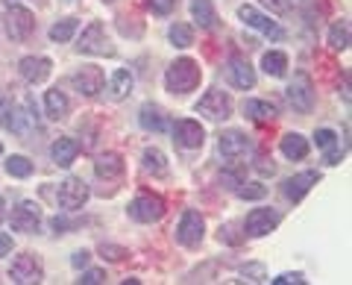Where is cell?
<instances>
[{"mask_svg": "<svg viewBox=\"0 0 352 285\" xmlns=\"http://www.w3.org/2000/svg\"><path fill=\"white\" fill-rule=\"evenodd\" d=\"M273 285H291V282H296V285H302L305 279H302V273H279L276 279H270Z\"/></svg>", "mask_w": 352, "mask_h": 285, "instance_id": "obj_38", "label": "cell"}, {"mask_svg": "<svg viewBox=\"0 0 352 285\" xmlns=\"http://www.w3.org/2000/svg\"><path fill=\"white\" fill-rule=\"evenodd\" d=\"M80 285H100V282H106V271H100V268H91V271H82V277L76 279Z\"/></svg>", "mask_w": 352, "mask_h": 285, "instance_id": "obj_37", "label": "cell"}, {"mask_svg": "<svg viewBox=\"0 0 352 285\" xmlns=\"http://www.w3.org/2000/svg\"><path fill=\"white\" fill-rule=\"evenodd\" d=\"M71 83H74V89L80 92V94L97 97V94L103 92V85H106V76H103V71L97 68V65H82L80 71H74Z\"/></svg>", "mask_w": 352, "mask_h": 285, "instance_id": "obj_12", "label": "cell"}, {"mask_svg": "<svg viewBox=\"0 0 352 285\" xmlns=\"http://www.w3.org/2000/svg\"><path fill=\"white\" fill-rule=\"evenodd\" d=\"M76 156H80V145H76L74 138H68V136H65V138H56V141L50 145V159L56 162L59 168L74 165Z\"/></svg>", "mask_w": 352, "mask_h": 285, "instance_id": "obj_19", "label": "cell"}, {"mask_svg": "<svg viewBox=\"0 0 352 285\" xmlns=\"http://www.w3.org/2000/svg\"><path fill=\"white\" fill-rule=\"evenodd\" d=\"M0 153H3V145H0Z\"/></svg>", "mask_w": 352, "mask_h": 285, "instance_id": "obj_47", "label": "cell"}, {"mask_svg": "<svg viewBox=\"0 0 352 285\" xmlns=\"http://www.w3.org/2000/svg\"><path fill=\"white\" fill-rule=\"evenodd\" d=\"M261 68L267 76H285L288 74V56L282 50H267L261 56Z\"/></svg>", "mask_w": 352, "mask_h": 285, "instance_id": "obj_29", "label": "cell"}, {"mask_svg": "<svg viewBox=\"0 0 352 285\" xmlns=\"http://www.w3.org/2000/svg\"><path fill=\"white\" fill-rule=\"evenodd\" d=\"M226 74H229V83L241 92H247V89L256 85V68H252V65L247 62V56H241V53H232V56H229Z\"/></svg>", "mask_w": 352, "mask_h": 285, "instance_id": "obj_15", "label": "cell"}, {"mask_svg": "<svg viewBox=\"0 0 352 285\" xmlns=\"http://www.w3.org/2000/svg\"><path fill=\"white\" fill-rule=\"evenodd\" d=\"M88 259H91V253H88V250H80V253H74L71 265H74V268H85V265H88Z\"/></svg>", "mask_w": 352, "mask_h": 285, "instance_id": "obj_41", "label": "cell"}, {"mask_svg": "<svg viewBox=\"0 0 352 285\" xmlns=\"http://www.w3.org/2000/svg\"><path fill=\"white\" fill-rule=\"evenodd\" d=\"M168 39H170V45H173V48L185 50V48H191V45H194V30H191L188 24H173L170 32H168Z\"/></svg>", "mask_w": 352, "mask_h": 285, "instance_id": "obj_32", "label": "cell"}, {"mask_svg": "<svg viewBox=\"0 0 352 285\" xmlns=\"http://www.w3.org/2000/svg\"><path fill=\"white\" fill-rule=\"evenodd\" d=\"M176 6V0H147V9L153 15H170Z\"/></svg>", "mask_w": 352, "mask_h": 285, "instance_id": "obj_36", "label": "cell"}, {"mask_svg": "<svg viewBox=\"0 0 352 285\" xmlns=\"http://www.w3.org/2000/svg\"><path fill=\"white\" fill-rule=\"evenodd\" d=\"M132 83H135L132 71L118 68L112 76H109V97H112V101H124V97L132 92Z\"/></svg>", "mask_w": 352, "mask_h": 285, "instance_id": "obj_25", "label": "cell"}, {"mask_svg": "<svg viewBox=\"0 0 352 285\" xmlns=\"http://www.w3.org/2000/svg\"><path fill=\"white\" fill-rule=\"evenodd\" d=\"M317 180H320V173H317V171H302V173H296V177L285 180L282 191H285V197H288L291 203H300L302 197L311 191V185H317Z\"/></svg>", "mask_w": 352, "mask_h": 285, "instance_id": "obj_18", "label": "cell"}, {"mask_svg": "<svg viewBox=\"0 0 352 285\" xmlns=\"http://www.w3.org/2000/svg\"><path fill=\"white\" fill-rule=\"evenodd\" d=\"M3 215H6V203L0 200V224H3Z\"/></svg>", "mask_w": 352, "mask_h": 285, "instance_id": "obj_45", "label": "cell"}, {"mask_svg": "<svg viewBox=\"0 0 352 285\" xmlns=\"http://www.w3.org/2000/svg\"><path fill=\"white\" fill-rule=\"evenodd\" d=\"M206 235V221L203 215L197 209H185L179 224H176V241H179L182 247H197Z\"/></svg>", "mask_w": 352, "mask_h": 285, "instance_id": "obj_5", "label": "cell"}, {"mask_svg": "<svg viewBox=\"0 0 352 285\" xmlns=\"http://www.w3.org/2000/svg\"><path fill=\"white\" fill-rule=\"evenodd\" d=\"M12 253V235L0 233V256H9Z\"/></svg>", "mask_w": 352, "mask_h": 285, "instance_id": "obj_42", "label": "cell"}, {"mask_svg": "<svg viewBox=\"0 0 352 285\" xmlns=\"http://www.w3.org/2000/svg\"><path fill=\"white\" fill-rule=\"evenodd\" d=\"M191 18L197 21L200 30H214L217 27V12L212 0H191Z\"/></svg>", "mask_w": 352, "mask_h": 285, "instance_id": "obj_24", "label": "cell"}, {"mask_svg": "<svg viewBox=\"0 0 352 285\" xmlns=\"http://www.w3.org/2000/svg\"><path fill=\"white\" fill-rule=\"evenodd\" d=\"M6 171L9 177H18V180H27L32 173V162L27 156H9L6 159Z\"/></svg>", "mask_w": 352, "mask_h": 285, "instance_id": "obj_33", "label": "cell"}, {"mask_svg": "<svg viewBox=\"0 0 352 285\" xmlns=\"http://www.w3.org/2000/svg\"><path fill=\"white\" fill-rule=\"evenodd\" d=\"M103 3H115V0H103Z\"/></svg>", "mask_w": 352, "mask_h": 285, "instance_id": "obj_46", "label": "cell"}, {"mask_svg": "<svg viewBox=\"0 0 352 285\" xmlns=\"http://www.w3.org/2000/svg\"><path fill=\"white\" fill-rule=\"evenodd\" d=\"M241 277H252V282H264V268L261 265H247V268H241Z\"/></svg>", "mask_w": 352, "mask_h": 285, "instance_id": "obj_39", "label": "cell"}, {"mask_svg": "<svg viewBox=\"0 0 352 285\" xmlns=\"http://www.w3.org/2000/svg\"><path fill=\"white\" fill-rule=\"evenodd\" d=\"M314 145L323 147V150L332 147V145H338V133H335V129H326V127L317 129V133H314Z\"/></svg>", "mask_w": 352, "mask_h": 285, "instance_id": "obj_35", "label": "cell"}, {"mask_svg": "<svg viewBox=\"0 0 352 285\" xmlns=\"http://www.w3.org/2000/svg\"><path fill=\"white\" fill-rule=\"evenodd\" d=\"M344 101L349 103V76H346V80H344Z\"/></svg>", "mask_w": 352, "mask_h": 285, "instance_id": "obj_44", "label": "cell"}, {"mask_svg": "<svg viewBox=\"0 0 352 285\" xmlns=\"http://www.w3.org/2000/svg\"><path fill=\"white\" fill-rule=\"evenodd\" d=\"M56 200L65 212H76V209H82L85 200H88V185L80 180V177H68L62 185H59V191H56Z\"/></svg>", "mask_w": 352, "mask_h": 285, "instance_id": "obj_10", "label": "cell"}, {"mask_svg": "<svg viewBox=\"0 0 352 285\" xmlns=\"http://www.w3.org/2000/svg\"><path fill=\"white\" fill-rule=\"evenodd\" d=\"M38 224H41V206L36 200H21L12 209V218H9V226L15 233H36Z\"/></svg>", "mask_w": 352, "mask_h": 285, "instance_id": "obj_11", "label": "cell"}, {"mask_svg": "<svg viewBox=\"0 0 352 285\" xmlns=\"http://www.w3.org/2000/svg\"><path fill=\"white\" fill-rule=\"evenodd\" d=\"M94 173L100 180H118L120 173H124V159H120L118 153H100L94 162Z\"/></svg>", "mask_w": 352, "mask_h": 285, "instance_id": "obj_23", "label": "cell"}, {"mask_svg": "<svg viewBox=\"0 0 352 285\" xmlns=\"http://www.w3.org/2000/svg\"><path fill=\"white\" fill-rule=\"evenodd\" d=\"M76 27H80V21L76 18H62V21H56V24L50 27V41H71L74 39V32H76Z\"/></svg>", "mask_w": 352, "mask_h": 285, "instance_id": "obj_31", "label": "cell"}, {"mask_svg": "<svg viewBox=\"0 0 352 285\" xmlns=\"http://www.w3.org/2000/svg\"><path fill=\"white\" fill-rule=\"evenodd\" d=\"M18 71H21V76H24L30 85H38V83H44L50 76L53 62L47 56H24L18 62Z\"/></svg>", "mask_w": 352, "mask_h": 285, "instance_id": "obj_17", "label": "cell"}, {"mask_svg": "<svg viewBox=\"0 0 352 285\" xmlns=\"http://www.w3.org/2000/svg\"><path fill=\"white\" fill-rule=\"evenodd\" d=\"M217 147H220V156L229 159V162H235V159H241V156H247L252 145H250V138L241 133V129H226V133L220 136Z\"/></svg>", "mask_w": 352, "mask_h": 285, "instance_id": "obj_16", "label": "cell"}, {"mask_svg": "<svg viewBox=\"0 0 352 285\" xmlns=\"http://www.w3.org/2000/svg\"><path fill=\"white\" fill-rule=\"evenodd\" d=\"M44 112H47L50 120H62V118H68L71 112V101H68V94L59 92V89H50L47 94H44Z\"/></svg>", "mask_w": 352, "mask_h": 285, "instance_id": "obj_22", "label": "cell"}, {"mask_svg": "<svg viewBox=\"0 0 352 285\" xmlns=\"http://www.w3.org/2000/svg\"><path fill=\"white\" fill-rule=\"evenodd\" d=\"M0 124H3L9 133H24V115H21V109L15 106V101H9V97L0 94Z\"/></svg>", "mask_w": 352, "mask_h": 285, "instance_id": "obj_20", "label": "cell"}, {"mask_svg": "<svg viewBox=\"0 0 352 285\" xmlns=\"http://www.w3.org/2000/svg\"><path fill=\"white\" fill-rule=\"evenodd\" d=\"M76 50L85 53V56H112L115 45H112V39L106 36V27L100 21H91V24L80 32V39H76Z\"/></svg>", "mask_w": 352, "mask_h": 285, "instance_id": "obj_2", "label": "cell"}, {"mask_svg": "<svg viewBox=\"0 0 352 285\" xmlns=\"http://www.w3.org/2000/svg\"><path fill=\"white\" fill-rule=\"evenodd\" d=\"M279 150H282V156H285V159L300 162V159H305V156H308V150H311V145H308V138H305V136H300V133H288V136H282Z\"/></svg>", "mask_w": 352, "mask_h": 285, "instance_id": "obj_21", "label": "cell"}, {"mask_svg": "<svg viewBox=\"0 0 352 285\" xmlns=\"http://www.w3.org/2000/svg\"><path fill=\"white\" fill-rule=\"evenodd\" d=\"M329 45L335 50H346L349 48V21H335L332 27H329Z\"/></svg>", "mask_w": 352, "mask_h": 285, "instance_id": "obj_30", "label": "cell"}, {"mask_svg": "<svg viewBox=\"0 0 352 285\" xmlns=\"http://www.w3.org/2000/svg\"><path fill=\"white\" fill-rule=\"evenodd\" d=\"M138 124L144 127L147 133H162V129L168 127V120H164V112L159 106L144 103V106H141V112H138Z\"/></svg>", "mask_w": 352, "mask_h": 285, "instance_id": "obj_26", "label": "cell"}, {"mask_svg": "<svg viewBox=\"0 0 352 285\" xmlns=\"http://www.w3.org/2000/svg\"><path fill=\"white\" fill-rule=\"evenodd\" d=\"M173 141L185 150H197V147H203V141H206V129L200 127V120L182 118L173 124Z\"/></svg>", "mask_w": 352, "mask_h": 285, "instance_id": "obj_14", "label": "cell"}, {"mask_svg": "<svg viewBox=\"0 0 352 285\" xmlns=\"http://www.w3.org/2000/svg\"><path fill=\"white\" fill-rule=\"evenodd\" d=\"M238 18L244 21L247 27H252V30H258L261 36H267V39H273V41H282L285 39V30L273 21L270 15H264V12H258L256 6H250V3H244L238 9Z\"/></svg>", "mask_w": 352, "mask_h": 285, "instance_id": "obj_8", "label": "cell"}, {"mask_svg": "<svg viewBox=\"0 0 352 285\" xmlns=\"http://www.w3.org/2000/svg\"><path fill=\"white\" fill-rule=\"evenodd\" d=\"M141 165H144V171L153 173V177H164V173H168V156H164L159 147H147L144 156H141Z\"/></svg>", "mask_w": 352, "mask_h": 285, "instance_id": "obj_28", "label": "cell"}, {"mask_svg": "<svg viewBox=\"0 0 352 285\" xmlns=\"http://www.w3.org/2000/svg\"><path fill=\"white\" fill-rule=\"evenodd\" d=\"M126 212L132 221H138V224H156L164 215V200L156 194H138L135 200L126 206Z\"/></svg>", "mask_w": 352, "mask_h": 285, "instance_id": "obj_7", "label": "cell"}, {"mask_svg": "<svg viewBox=\"0 0 352 285\" xmlns=\"http://www.w3.org/2000/svg\"><path fill=\"white\" fill-rule=\"evenodd\" d=\"M41 277H44V268H41L38 256H32V253L15 256L12 265H9V279L18 285H36V282H41Z\"/></svg>", "mask_w": 352, "mask_h": 285, "instance_id": "obj_6", "label": "cell"}, {"mask_svg": "<svg viewBox=\"0 0 352 285\" xmlns=\"http://www.w3.org/2000/svg\"><path fill=\"white\" fill-rule=\"evenodd\" d=\"M103 253H109V259H124L126 250H124V247H106V244H103Z\"/></svg>", "mask_w": 352, "mask_h": 285, "instance_id": "obj_43", "label": "cell"}, {"mask_svg": "<svg viewBox=\"0 0 352 285\" xmlns=\"http://www.w3.org/2000/svg\"><path fill=\"white\" fill-rule=\"evenodd\" d=\"M200 80H203V71L191 56H179L164 71V85H168L170 94H188L200 85Z\"/></svg>", "mask_w": 352, "mask_h": 285, "instance_id": "obj_1", "label": "cell"}, {"mask_svg": "<svg viewBox=\"0 0 352 285\" xmlns=\"http://www.w3.org/2000/svg\"><path fill=\"white\" fill-rule=\"evenodd\" d=\"M244 115L250 120H256V124H267V120H273L279 112L270 101H244Z\"/></svg>", "mask_w": 352, "mask_h": 285, "instance_id": "obj_27", "label": "cell"}, {"mask_svg": "<svg viewBox=\"0 0 352 285\" xmlns=\"http://www.w3.org/2000/svg\"><path fill=\"white\" fill-rule=\"evenodd\" d=\"M279 212L276 209H267V206H261V209H252L247 215V221H244V229H247V235L252 238H261V235H267L273 233V229L279 226Z\"/></svg>", "mask_w": 352, "mask_h": 285, "instance_id": "obj_13", "label": "cell"}, {"mask_svg": "<svg viewBox=\"0 0 352 285\" xmlns=\"http://www.w3.org/2000/svg\"><path fill=\"white\" fill-rule=\"evenodd\" d=\"M235 191H238L241 200H261V197L267 194V185H261V182H241Z\"/></svg>", "mask_w": 352, "mask_h": 285, "instance_id": "obj_34", "label": "cell"}, {"mask_svg": "<svg viewBox=\"0 0 352 285\" xmlns=\"http://www.w3.org/2000/svg\"><path fill=\"white\" fill-rule=\"evenodd\" d=\"M197 115H206L208 120H226L229 115H232V97H229V92H220V89H212L206 92L200 101H197Z\"/></svg>", "mask_w": 352, "mask_h": 285, "instance_id": "obj_3", "label": "cell"}, {"mask_svg": "<svg viewBox=\"0 0 352 285\" xmlns=\"http://www.w3.org/2000/svg\"><path fill=\"white\" fill-rule=\"evenodd\" d=\"M326 150H329V153H326V165H338V162H340V159H344V153H346L344 147H338V145H332V147H326Z\"/></svg>", "mask_w": 352, "mask_h": 285, "instance_id": "obj_40", "label": "cell"}, {"mask_svg": "<svg viewBox=\"0 0 352 285\" xmlns=\"http://www.w3.org/2000/svg\"><path fill=\"white\" fill-rule=\"evenodd\" d=\"M36 30V18L27 6H9L6 9V32L12 41H27Z\"/></svg>", "mask_w": 352, "mask_h": 285, "instance_id": "obj_9", "label": "cell"}, {"mask_svg": "<svg viewBox=\"0 0 352 285\" xmlns=\"http://www.w3.org/2000/svg\"><path fill=\"white\" fill-rule=\"evenodd\" d=\"M285 97H288V103L294 112L300 115H308L314 109V85H311V76L308 74H294V80L288 85V92H285Z\"/></svg>", "mask_w": 352, "mask_h": 285, "instance_id": "obj_4", "label": "cell"}]
</instances>
